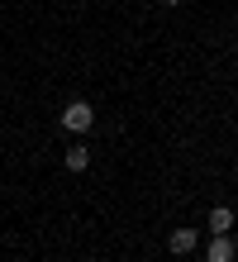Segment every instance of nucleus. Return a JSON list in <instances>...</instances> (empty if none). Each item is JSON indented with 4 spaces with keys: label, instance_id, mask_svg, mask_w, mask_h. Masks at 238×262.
<instances>
[{
    "label": "nucleus",
    "instance_id": "1",
    "mask_svg": "<svg viewBox=\"0 0 238 262\" xmlns=\"http://www.w3.org/2000/svg\"><path fill=\"white\" fill-rule=\"evenodd\" d=\"M91 124H95V110H91L86 100H72L67 110H62V129H72V134H86Z\"/></svg>",
    "mask_w": 238,
    "mask_h": 262
},
{
    "label": "nucleus",
    "instance_id": "2",
    "mask_svg": "<svg viewBox=\"0 0 238 262\" xmlns=\"http://www.w3.org/2000/svg\"><path fill=\"white\" fill-rule=\"evenodd\" d=\"M196 243H200V234H196V229H171V234H167V248L177 253V257L196 253Z\"/></svg>",
    "mask_w": 238,
    "mask_h": 262
},
{
    "label": "nucleus",
    "instance_id": "3",
    "mask_svg": "<svg viewBox=\"0 0 238 262\" xmlns=\"http://www.w3.org/2000/svg\"><path fill=\"white\" fill-rule=\"evenodd\" d=\"M233 253H238L233 238H229V234H214L210 248H205V262H233Z\"/></svg>",
    "mask_w": 238,
    "mask_h": 262
},
{
    "label": "nucleus",
    "instance_id": "4",
    "mask_svg": "<svg viewBox=\"0 0 238 262\" xmlns=\"http://www.w3.org/2000/svg\"><path fill=\"white\" fill-rule=\"evenodd\" d=\"M229 229H233V210L229 205H214L210 210V234H229Z\"/></svg>",
    "mask_w": 238,
    "mask_h": 262
},
{
    "label": "nucleus",
    "instance_id": "5",
    "mask_svg": "<svg viewBox=\"0 0 238 262\" xmlns=\"http://www.w3.org/2000/svg\"><path fill=\"white\" fill-rule=\"evenodd\" d=\"M91 162V148H67V172H86Z\"/></svg>",
    "mask_w": 238,
    "mask_h": 262
},
{
    "label": "nucleus",
    "instance_id": "6",
    "mask_svg": "<svg viewBox=\"0 0 238 262\" xmlns=\"http://www.w3.org/2000/svg\"><path fill=\"white\" fill-rule=\"evenodd\" d=\"M162 5H181V0H162Z\"/></svg>",
    "mask_w": 238,
    "mask_h": 262
}]
</instances>
